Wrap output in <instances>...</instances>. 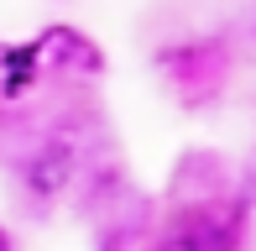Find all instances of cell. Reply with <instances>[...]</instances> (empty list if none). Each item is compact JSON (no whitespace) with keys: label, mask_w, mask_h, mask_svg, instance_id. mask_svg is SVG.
Segmentation results:
<instances>
[{"label":"cell","mask_w":256,"mask_h":251,"mask_svg":"<svg viewBox=\"0 0 256 251\" xmlns=\"http://www.w3.org/2000/svg\"><path fill=\"white\" fill-rule=\"evenodd\" d=\"M162 251H225V230L194 214V220H183L178 230L162 241Z\"/></svg>","instance_id":"cell-1"},{"label":"cell","mask_w":256,"mask_h":251,"mask_svg":"<svg viewBox=\"0 0 256 251\" xmlns=\"http://www.w3.org/2000/svg\"><path fill=\"white\" fill-rule=\"evenodd\" d=\"M68 168H74V157H68L63 146H48V152L32 162L26 178H32V188H37V194H58V188L68 184Z\"/></svg>","instance_id":"cell-2"},{"label":"cell","mask_w":256,"mask_h":251,"mask_svg":"<svg viewBox=\"0 0 256 251\" xmlns=\"http://www.w3.org/2000/svg\"><path fill=\"white\" fill-rule=\"evenodd\" d=\"M0 251H10V241H6V230H0Z\"/></svg>","instance_id":"cell-3"}]
</instances>
